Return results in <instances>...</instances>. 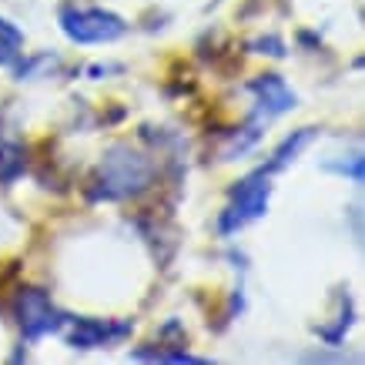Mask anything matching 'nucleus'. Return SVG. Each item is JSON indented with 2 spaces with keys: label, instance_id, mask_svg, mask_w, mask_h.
Masks as SVG:
<instances>
[{
  "label": "nucleus",
  "instance_id": "obj_9",
  "mask_svg": "<svg viewBox=\"0 0 365 365\" xmlns=\"http://www.w3.org/2000/svg\"><path fill=\"white\" fill-rule=\"evenodd\" d=\"M309 141H312V131H309V128H305V131H299V134H295V138H288V141H285V144H282V148H278V151H275V158L268 161V171H275V168L288 165L292 158L299 155V148H302V144H309Z\"/></svg>",
  "mask_w": 365,
  "mask_h": 365
},
{
  "label": "nucleus",
  "instance_id": "obj_8",
  "mask_svg": "<svg viewBox=\"0 0 365 365\" xmlns=\"http://www.w3.org/2000/svg\"><path fill=\"white\" fill-rule=\"evenodd\" d=\"M21 54H24V34L11 21L0 17V67L14 64Z\"/></svg>",
  "mask_w": 365,
  "mask_h": 365
},
{
  "label": "nucleus",
  "instance_id": "obj_6",
  "mask_svg": "<svg viewBox=\"0 0 365 365\" xmlns=\"http://www.w3.org/2000/svg\"><path fill=\"white\" fill-rule=\"evenodd\" d=\"M252 91L258 94L262 108H268L272 114H282L295 108V91L288 88L278 74H262L258 81H252Z\"/></svg>",
  "mask_w": 365,
  "mask_h": 365
},
{
  "label": "nucleus",
  "instance_id": "obj_5",
  "mask_svg": "<svg viewBox=\"0 0 365 365\" xmlns=\"http://www.w3.org/2000/svg\"><path fill=\"white\" fill-rule=\"evenodd\" d=\"M131 335V322H111V319H71L67 342L74 349H108Z\"/></svg>",
  "mask_w": 365,
  "mask_h": 365
},
{
  "label": "nucleus",
  "instance_id": "obj_1",
  "mask_svg": "<svg viewBox=\"0 0 365 365\" xmlns=\"http://www.w3.org/2000/svg\"><path fill=\"white\" fill-rule=\"evenodd\" d=\"M155 178V165L144 155H138L131 144H114L101 158L98 171L91 178V198L98 201H124L141 195Z\"/></svg>",
  "mask_w": 365,
  "mask_h": 365
},
{
  "label": "nucleus",
  "instance_id": "obj_2",
  "mask_svg": "<svg viewBox=\"0 0 365 365\" xmlns=\"http://www.w3.org/2000/svg\"><path fill=\"white\" fill-rule=\"evenodd\" d=\"M61 31L74 41V44H108L118 41L128 24L111 11L88 7V4H64L61 7Z\"/></svg>",
  "mask_w": 365,
  "mask_h": 365
},
{
  "label": "nucleus",
  "instance_id": "obj_4",
  "mask_svg": "<svg viewBox=\"0 0 365 365\" xmlns=\"http://www.w3.org/2000/svg\"><path fill=\"white\" fill-rule=\"evenodd\" d=\"M14 315H17V325H21L27 342H37V339L64 329L67 322V315L57 309L51 302V295L41 292V288H21V295L14 302Z\"/></svg>",
  "mask_w": 365,
  "mask_h": 365
},
{
  "label": "nucleus",
  "instance_id": "obj_3",
  "mask_svg": "<svg viewBox=\"0 0 365 365\" xmlns=\"http://www.w3.org/2000/svg\"><path fill=\"white\" fill-rule=\"evenodd\" d=\"M268 168L262 171H255L248 175L245 181H238V188H232V201H228V208L222 211V232L232 235L238 228H245L248 222L255 218H262L268 208V195H272V185H268Z\"/></svg>",
  "mask_w": 365,
  "mask_h": 365
},
{
  "label": "nucleus",
  "instance_id": "obj_7",
  "mask_svg": "<svg viewBox=\"0 0 365 365\" xmlns=\"http://www.w3.org/2000/svg\"><path fill=\"white\" fill-rule=\"evenodd\" d=\"M24 165H27V158H24V144L14 141L7 131H0V185L17 181V178L24 175Z\"/></svg>",
  "mask_w": 365,
  "mask_h": 365
}]
</instances>
